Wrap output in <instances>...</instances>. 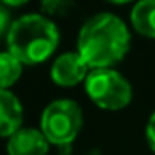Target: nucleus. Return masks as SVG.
Wrapping results in <instances>:
<instances>
[{"mask_svg":"<svg viewBox=\"0 0 155 155\" xmlns=\"http://www.w3.org/2000/svg\"><path fill=\"white\" fill-rule=\"evenodd\" d=\"M4 5H11V7H18V5H22V4H25L27 0H0Z\"/></svg>","mask_w":155,"mask_h":155,"instance_id":"13","label":"nucleus"},{"mask_svg":"<svg viewBox=\"0 0 155 155\" xmlns=\"http://www.w3.org/2000/svg\"><path fill=\"white\" fill-rule=\"evenodd\" d=\"M49 141L40 130L20 128L15 135L9 137L7 152L9 155H45L49 150Z\"/></svg>","mask_w":155,"mask_h":155,"instance_id":"6","label":"nucleus"},{"mask_svg":"<svg viewBox=\"0 0 155 155\" xmlns=\"http://www.w3.org/2000/svg\"><path fill=\"white\" fill-rule=\"evenodd\" d=\"M74 7V0H41V11L47 15L61 16Z\"/></svg>","mask_w":155,"mask_h":155,"instance_id":"10","label":"nucleus"},{"mask_svg":"<svg viewBox=\"0 0 155 155\" xmlns=\"http://www.w3.org/2000/svg\"><path fill=\"white\" fill-rule=\"evenodd\" d=\"M130 20L139 35L155 38V0H139L130 13Z\"/></svg>","mask_w":155,"mask_h":155,"instance_id":"8","label":"nucleus"},{"mask_svg":"<svg viewBox=\"0 0 155 155\" xmlns=\"http://www.w3.org/2000/svg\"><path fill=\"white\" fill-rule=\"evenodd\" d=\"M130 49V33L112 13L88 18L78 36V52L90 69H108L121 61Z\"/></svg>","mask_w":155,"mask_h":155,"instance_id":"1","label":"nucleus"},{"mask_svg":"<svg viewBox=\"0 0 155 155\" xmlns=\"http://www.w3.org/2000/svg\"><path fill=\"white\" fill-rule=\"evenodd\" d=\"M22 74V63L11 52H0V90H5Z\"/></svg>","mask_w":155,"mask_h":155,"instance_id":"9","label":"nucleus"},{"mask_svg":"<svg viewBox=\"0 0 155 155\" xmlns=\"http://www.w3.org/2000/svg\"><path fill=\"white\" fill-rule=\"evenodd\" d=\"M83 114L78 103L71 99H56L45 107L41 114V134L52 144L65 146L78 137Z\"/></svg>","mask_w":155,"mask_h":155,"instance_id":"3","label":"nucleus"},{"mask_svg":"<svg viewBox=\"0 0 155 155\" xmlns=\"http://www.w3.org/2000/svg\"><path fill=\"white\" fill-rule=\"evenodd\" d=\"M22 105L15 94L0 90V137L15 135L22 124Z\"/></svg>","mask_w":155,"mask_h":155,"instance_id":"7","label":"nucleus"},{"mask_svg":"<svg viewBox=\"0 0 155 155\" xmlns=\"http://www.w3.org/2000/svg\"><path fill=\"white\" fill-rule=\"evenodd\" d=\"M58 27L40 15H24L15 20L7 35L9 52L25 65L45 61L58 47Z\"/></svg>","mask_w":155,"mask_h":155,"instance_id":"2","label":"nucleus"},{"mask_svg":"<svg viewBox=\"0 0 155 155\" xmlns=\"http://www.w3.org/2000/svg\"><path fill=\"white\" fill-rule=\"evenodd\" d=\"M107 2H112V4H126V2H132V0H107Z\"/></svg>","mask_w":155,"mask_h":155,"instance_id":"14","label":"nucleus"},{"mask_svg":"<svg viewBox=\"0 0 155 155\" xmlns=\"http://www.w3.org/2000/svg\"><path fill=\"white\" fill-rule=\"evenodd\" d=\"M11 20H9V13L5 11V7L0 4V38L4 35H9V29H11Z\"/></svg>","mask_w":155,"mask_h":155,"instance_id":"11","label":"nucleus"},{"mask_svg":"<svg viewBox=\"0 0 155 155\" xmlns=\"http://www.w3.org/2000/svg\"><path fill=\"white\" fill-rule=\"evenodd\" d=\"M88 97L105 110L124 108L132 99V87L117 71L96 69L85 79Z\"/></svg>","mask_w":155,"mask_h":155,"instance_id":"4","label":"nucleus"},{"mask_svg":"<svg viewBox=\"0 0 155 155\" xmlns=\"http://www.w3.org/2000/svg\"><path fill=\"white\" fill-rule=\"evenodd\" d=\"M146 137H148V143H150L152 150L155 152V112L152 114L150 121H148V126H146Z\"/></svg>","mask_w":155,"mask_h":155,"instance_id":"12","label":"nucleus"},{"mask_svg":"<svg viewBox=\"0 0 155 155\" xmlns=\"http://www.w3.org/2000/svg\"><path fill=\"white\" fill-rule=\"evenodd\" d=\"M88 69L90 67L79 56V52H65L52 63L51 78L61 87H74L81 79H87Z\"/></svg>","mask_w":155,"mask_h":155,"instance_id":"5","label":"nucleus"}]
</instances>
